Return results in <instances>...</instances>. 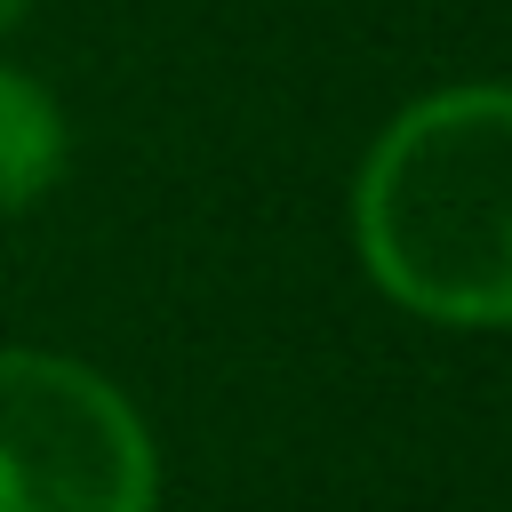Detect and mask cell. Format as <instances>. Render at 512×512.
Masks as SVG:
<instances>
[{
  "mask_svg": "<svg viewBox=\"0 0 512 512\" xmlns=\"http://www.w3.org/2000/svg\"><path fill=\"white\" fill-rule=\"evenodd\" d=\"M352 256L432 328H512V80L408 96L352 168Z\"/></svg>",
  "mask_w": 512,
  "mask_h": 512,
  "instance_id": "cell-1",
  "label": "cell"
},
{
  "mask_svg": "<svg viewBox=\"0 0 512 512\" xmlns=\"http://www.w3.org/2000/svg\"><path fill=\"white\" fill-rule=\"evenodd\" d=\"M0 512H160L144 408L72 352L0 344Z\"/></svg>",
  "mask_w": 512,
  "mask_h": 512,
  "instance_id": "cell-2",
  "label": "cell"
},
{
  "mask_svg": "<svg viewBox=\"0 0 512 512\" xmlns=\"http://www.w3.org/2000/svg\"><path fill=\"white\" fill-rule=\"evenodd\" d=\"M72 168V120L48 80L24 64H0V216L40 208Z\"/></svg>",
  "mask_w": 512,
  "mask_h": 512,
  "instance_id": "cell-3",
  "label": "cell"
},
{
  "mask_svg": "<svg viewBox=\"0 0 512 512\" xmlns=\"http://www.w3.org/2000/svg\"><path fill=\"white\" fill-rule=\"evenodd\" d=\"M24 16H32V0H0V40H8V32L24 24Z\"/></svg>",
  "mask_w": 512,
  "mask_h": 512,
  "instance_id": "cell-4",
  "label": "cell"
}]
</instances>
